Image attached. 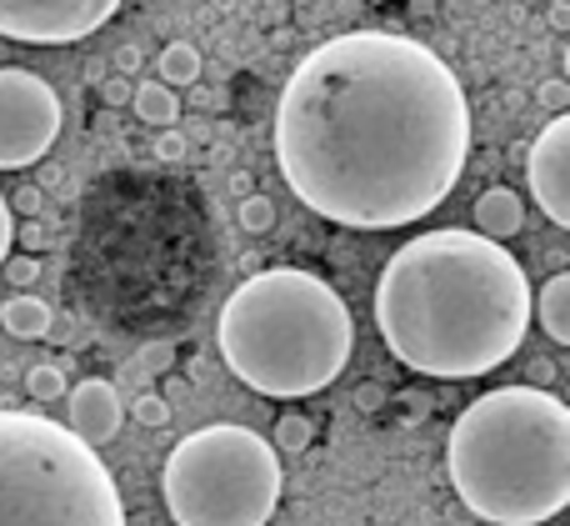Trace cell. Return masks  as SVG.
<instances>
[{"label":"cell","instance_id":"1","mask_svg":"<svg viewBox=\"0 0 570 526\" xmlns=\"http://www.w3.org/2000/svg\"><path fill=\"white\" fill-rule=\"evenodd\" d=\"M471 156V100L431 46L351 30L315 46L276 100V166L305 211L351 231L431 216Z\"/></svg>","mask_w":570,"mask_h":526},{"label":"cell","instance_id":"2","mask_svg":"<svg viewBox=\"0 0 570 526\" xmlns=\"http://www.w3.org/2000/svg\"><path fill=\"white\" fill-rule=\"evenodd\" d=\"M375 327L415 377H485L505 367L531 331V276L511 251L475 231H425L385 261Z\"/></svg>","mask_w":570,"mask_h":526},{"label":"cell","instance_id":"3","mask_svg":"<svg viewBox=\"0 0 570 526\" xmlns=\"http://www.w3.org/2000/svg\"><path fill=\"white\" fill-rule=\"evenodd\" d=\"M445 471L491 526H541L570 501V407L531 381L495 387L455 417Z\"/></svg>","mask_w":570,"mask_h":526},{"label":"cell","instance_id":"4","mask_svg":"<svg viewBox=\"0 0 570 526\" xmlns=\"http://www.w3.org/2000/svg\"><path fill=\"white\" fill-rule=\"evenodd\" d=\"M220 357L256 397H315L345 371L355 321L341 291L301 266H271L240 281L220 306Z\"/></svg>","mask_w":570,"mask_h":526},{"label":"cell","instance_id":"5","mask_svg":"<svg viewBox=\"0 0 570 526\" xmlns=\"http://www.w3.org/2000/svg\"><path fill=\"white\" fill-rule=\"evenodd\" d=\"M0 526H126L106 461L40 411H0Z\"/></svg>","mask_w":570,"mask_h":526},{"label":"cell","instance_id":"6","mask_svg":"<svg viewBox=\"0 0 570 526\" xmlns=\"http://www.w3.org/2000/svg\"><path fill=\"white\" fill-rule=\"evenodd\" d=\"M160 497L176 526H266L281 501V457L261 431L216 421L170 447Z\"/></svg>","mask_w":570,"mask_h":526},{"label":"cell","instance_id":"7","mask_svg":"<svg viewBox=\"0 0 570 526\" xmlns=\"http://www.w3.org/2000/svg\"><path fill=\"white\" fill-rule=\"evenodd\" d=\"M60 96L26 66H0V171H26L56 146Z\"/></svg>","mask_w":570,"mask_h":526},{"label":"cell","instance_id":"8","mask_svg":"<svg viewBox=\"0 0 570 526\" xmlns=\"http://www.w3.org/2000/svg\"><path fill=\"white\" fill-rule=\"evenodd\" d=\"M120 10V0H0V36L20 46H70Z\"/></svg>","mask_w":570,"mask_h":526},{"label":"cell","instance_id":"9","mask_svg":"<svg viewBox=\"0 0 570 526\" xmlns=\"http://www.w3.org/2000/svg\"><path fill=\"white\" fill-rule=\"evenodd\" d=\"M525 156V176H531V196L546 211L556 231L570 226V116H551V126L531 140Z\"/></svg>","mask_w":570,"mask_h":526},{"label":"cell","instance_id":"10","mask_svg":"<svg viewBox=\"0 0 570 526\" xmlns=\"http://www.w3.org/2000/svg\"><path fill=\"white\" fill-rule=\"evenodd\" d=\"M120 427H126V401L106 377H86L80 387L66 391V431L86 441L90 451L116 441Z\"/></svg>","mask_w":570,"mask_h":526},{"label":"cell","instance_id":"11","mask_svg":"<svg viewBox=\"0 0 570 526\" xmlns=\"http://www.w3.org/2000/svg\"><path fill=\"white\" fill-rule=\"evenodd\" d=\"M521 226H525V201L511 186H491L475 196V236L501 246L505 236H521Z\"/></svg>","mask_w":570,"mask_h":526},{"label":"cell","instance_id":"12","mask_svg":"<svg viewBox=\"0 0 570 526\" xmlns=\"http://www.w3.org/2000/svg\"><path fill=\"white\" fill-rule=\"evenodd\" d=\"M0 327H6L16 341H40V337H50V327H56V311H50V301L30 296V291H16V296L0 301Z\"/></svg>","mask_w":570,"mask_h":526},{"label":"cell","instance_id":"13","mask_svg":"<svg viewBox=\"0 0 570 526\" xmlns=\"http://www.w3.org/2000/svg\"><path fill=\"white\" fill-rule=\"evenodd\" d=\"M535 316H541V331L556 341V347H570V271H556L541 291L531 296Z\"/></svg>","mask_w":570,"mask_h":526},{"label":"cell","instance_id":"14","mask_svg":"<svg viewBox=\"0 0 570 526\" xmlns=\"http://www.w3.org/2000/svg\"><path fill=\"white\" fill-rule=\"evenodd\" d=\"M130 106H136V116L156 130H170L180 120V96L170 86H160V80H140V86L130 90Z\"/></svg>","mask_w":570,"mask_h":526},{"label":"cell","instance_id":"15","mask_svg":"<svg viewBox=\"0 0 570 526\" xmlns=\"http://www.w3.org/2000/svg\"><path fill=\"white\" fill-rule=\"evenodd\" d=\"M156 76H160V86H170V90L196 86L200 80V50L190 46V40H170V46L156 56Z\"/></svg>","mask_w":570,"mask_h":526},{"label":"cell","instance_id":"16","mask_svg":"<svg viewBox=\"0 0 570 526\" xmlns=\"http://www.w3.org/2000/svg\"><path fill=\"white\" fill-rule=\"evenodd\" d=\"M315 441V421L311 417H301V411H285V417L276 421V441H271V447H276V457L281 451H305Z\"/></svg>","mask_w":570,"mask_h":526},{"label":"cell","instance_id":"17","mask_svg":"<svg viewBox=\"0 0 570 526\" xmlns=\"http://www.w3.org/2000/svg\"><path fill=\"white\" fill-rule=\"evenodd\" d=\"M236 221H240V231H250V236H266V231L276 226V201L261 196V191H250V196H240Z\"/></svg>","mask_w":570,"mask_h":526},{"label":"cell","instance_id":"18","mask_svg":"<svg viewBox=\"0 0 570 526\" xmlns=\"http://www.w3.org/2000/svg\"><path fill=\"white\" fill-rule=\"evenodd\" d=\"M26 391L36 401H60V397H66V371L50 367V361H40V367L26 371Z\"/></svg>","mask_w":570,"mask_h":526},{"label":"cell","instance_id":"19","mask_svg":"<svg viewBox=\"0 0 570 526\" xmlns=\"http://www.w3.org/2000/svg\"><path fill=\"white\" fill-rule=\"evenodd\" d=\"M130 417L140 421V427H150V431H160L170 421V401L166 397H156V391H146V397H136L130 401Z\"/></svg>","mask_w":570,"mask_h":526},{"label":"cell","instance_id":"20","mask_svg":"<svg viewBox=\"0 0 570 526\" xmlns=\"http://www.w3.org/2000/svg\"><path fill=\"white\" fill-rule=\"evenodd\" d=\"M10 216H26V221H40V211H46V191L40 186H20V191H10Z\"/></svg>","mask_w":570,"mask_h":526},{"label":"cell","instance_id":"21","mask_svg":"<svg viewBox=\"0 0 570 526\" xmlns=\"http://www.w3.org/2000/svg\"><path fill=\"white\" fill-rule=\"evenodd\" d=\"M6 281L16 291H30L40 281V256H6Z\"/></svg>","mask_w":570,"mask_h":526},{"label":"cell","instance_id":"22","mask_svg":"<svg viewBox=\"0 0 570 526\" xmlns=\"http://www.w3.org/2000/svg\"><path fill=\"white\" fill-rule=\"evenodd\" d=\"M170 361H176V347H170V341H146V347H140V371H146V377L170 371Z\"/></svg>","mask_w":570,"mask_h":526},{"label":"cell","instance_id":"23","mask_svg":"<svg viewBox=\"0 0 570 526\" xmlns=\"http://www.w3.org/2000/svg\"><path fill=\"white\" fill-rule=\"evenodd\" d=\"M535 96H541V106L551 110V116H566V110H570V86H566L561 76H551L541 90H535Z\"/></svg>","mask_w":570,"mask_h":526},{"label":"cell","instance_id":"24","mask_svg":"<svg viewBox=\"0 0 570 526\" xmlns=\"http://www.w3.org/2000/svg\"><path fill=\"white\" fill-rule=\"evenodd\" d=\"M186 150H190V140L180 136L176 126H170V130H160V136H156V156L166 160V166H170V160H186Z\"/></svg>","mask_w":570,"mask_h":526},{"label":"cell","instance_id":"25","mask_svg":"<svg viewBox=\"0 0 570 526\" xmlns=\"http://www.w3.org/2000/svg\"><path fill=\"white\" fill-rule=\"evenodd\" d=\"M16 241L26 246V256H40V251H50V231L40 226V221H26V226H16Z\"/></svg>","mask_w":570,"mask_h":526},{"label":"cell","instance_id":"26","mask_svg":"<svg viewBox=\"0 0 570 526\" xmlns=\"http://www.w3.org/2000/svg\"><path fill=\"white\" fill-rule=\"evenodd\" d=\"M100 100H106V106H130V80L126 76H100Z\"/></svg>","mask_w":570,"mask_h":526},{"label":"cell","instance_id":"27","mask_svg":"<svg viewBox=\"0 0 570 526\" xmlns=\"http://www.w3.org/2000/svg\"><path fill=\"white\" fill-rule=\"evenodd\" d=\"M140 60H146V56H140V46H116V56H110V66H116V76H136V70H140Z\"/></svg>","mask_w":570,"mask_h":526},{"label":"cell","instance_id":"28","mask_svg":"<svg viewBox=\"0 0 570 526\" xmlns=\"http://www.w3.org/2000/svg\"><path fill=\"white\" fill-rule=\"evenodd\" d=\"M10 241H16V216H10L6 196H0V266H6V256H10Z\"/></svg>","mask_w":570,"mask_h":526},{"label":"cell","instance_id":"29","mask_svg":"<svg viewBox=\"0 0 570 526\" xmlns=\"http://www.w3.org/2000/svg\"><path fill=\"white\" fill-rule=\"evenodd\" d=\"M381 387H361V391H355V407H361V411H375V407H381Z\"/></svg>","mask_w":570,"mask_h":526},{"label":"cell","instance_id":"30","mask_svg":"<svg viewBox=\"0 0 570 526\" xmlns=\"http://www.w3.org/2000/svg\"><path fill=\"white\" fill-rule=\"evenodd\" d=\"M531 377H535V387H541V391H546V381H551V377H556V367H551V361H535V367H531Z\"/></svg>","mask_w":570,"mask_h":526},{"label":"cell","instance_id":"31","mask_svg":"<svg viewBox=\"0 0 570 526\" xmlns=\"http://www.w3.org/2000/svg\"><path fill=\"white\" fill-rule=\"evenodd\" d=\"M551 30H570V10L566 6H551Z\"/></svg>","mask_w":570,"mask_h":526},{"label":"cell","instance_id":"32","mask_svg":"<svg viewBox=\"0 0 570 526\" xmlns=\"http://www.w3.org/2000/svg\"><path fill=\"white\" fill-rule=\"evenodd\" d=\"M230 191H236V196H250V176H240L236 171V176H230Z\"/></svg>","mask_w":570,"mask_h":526},{"label":"cell","instance_id":"33","mask_svg":"<svg viewBox=\"0 0 570 526\" xmlns=\"http://www.w3.org/2000/svg\"><path fill=\"white\" fill-rule=\"evenodd\" d=\"M551 6H566V0H551Z\"/></svg>","mask_w":570,"mask_h":526}]
</instances>
